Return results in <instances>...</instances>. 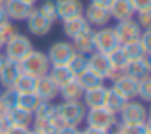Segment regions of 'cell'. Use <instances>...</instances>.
Returning a JSON list of instances; mask_svg holds the SVG:
<instances>
[{"label":"cell","instance_id":"6da1fadb","mask_svg":"<svg viewBox=\"0 0 151 134\" xmlns=\"http://www.w3.org/2000/svg\"><path fill=\"white\" fill-rule=\"evenodd\" d=\"M86 110L81 100H63L59 105H55V118L59 126L70 124V126H78L85 121Z\"/></svg>","mask_w":151,"mask_h":134},{"label":"cell","instance_id":"7a4b0ae2","mask_svg":"<svg viewBox=\"0 0 151 134\" xmlns=\"http://www.w3.org/2000/svg\"><path fill=\"white\" fill-rule=\"evenodd\" d=\"M20 68H21V73L31 74L34 78H41V76L49 74L50 63H49V58H47V55L44 52L33 49L20 62Z\"/></svg>","mask_w":151,"mask_h":134},{"label":"cell","instance_id":"3957f363","mask_svg":"<svg viewBox=\"0 0 151 134\" xmlns=\"http://www.w3.org/2000/svg\"><path fill=\"white\" fill-rule=\"evenodd\" d=\"M85 121H86V126L98 128V129H102V131H112V129H115V126L119 124L117 115L109 111L106 107L88 108V110H86Z\"/></svg>","mask_w":151,"mask_h":134},{"label":"cell","instance_id":"277c9868","mask_svg":"<svg viewBox=\"0 0 151 134\" xmlns=\"http://www.w3.org/2000/svg\"><path fill=\"white\" fill-rule=\"evenodd\" d=\"M33 50V42L28 36L24 34H15L12 39H8L4 45V55L7 57V60H12V62H18L20 63L28 53Z\"/></svg>","mask_w":151,"mask_h":134},{"label":"cell","instance_id":"5b68a950","mask_svg":"<svg viewBox=\"0 0 151 134\" xmlns=\"http://www.w3.org/2000/svg\"><path fill=\"white\" fill-rule=\"evenodd\" d=\"M93 42H94V52L101 53H111L117 47H120L117 34L114 28H98V31H93Z\"/></svg>","mask_w":151,"mask_h":134},{"label":"cell","instance_id":"8992f818","mask_svg":"<svg viewBox=\"0 0 151 134\" xmlns=\"http://www.w3.org/2000/svg\"><path fill=\"white\" fill-rule=\"evenodd\" d=\"M120 123H146L148 121V108L140 100H127L122 110L119 111Z\"/></svg>","mask_w":151,"mask_h":134},{"label":"cell","instance_id":"52a82bcc","mask_svg":"<svg viewBox=\"0 0 151 134\" xmlns=\"http://www.w3.org/2000/svg\"><path fill=\"white\" fill-rule=\"evenodd\" d=\"M54 23L50 18H47L44 13H41L39 8H33V11L29 13V16L26 18V24H28V31H29L33 36L42 37L47 36L52 29Z\"/></svg>","mask_w":151,"mask_h":134},{"label":"cell","instance_id":"ba28073f","mask_svg":"<svg viewBox=\"0 0 151 134\" xmlns=\"http://www.w3.org/2000/svg\"><path fill=\"white\" fill-rule=\"evenodd\" d=\"M75 53L72 42H65V40H59V42H54L49 47V52L46 53L47 58H49L50 66L55 65H67V62L70 60V57Z\"/></svg>","mask_w":151,"mask_h":134},{"label":"cell","instance_id":"9c48e42d","mask_svg":"<svg viewBox=\"0 0 151 134\" xmlns=\"http://www.w3.org/2000/svg\"><path fill=\"white\" fill-rule=\"evenodd\" d=\"M114 29H115V34H117L119 40H120V45L122 44H127V42H132V40L140 39L141 31H143L133 18L117 21V24L114 26Z\"/></svg>","mask_w":151,"mask_h":134},{"label":"cell","instance_id":"30bf717a","mask_svg":"<svg viewBox=\"0 0 151 134\" xmlns=\"http://www.w3.org/2000/svg\"><path fill=\"white\" fill-rule=\"evenodd\" d=\"M138 81H140V79H137V78H133V76H130V74L125 73V74H122L119 79L112 81L111 87L114 89V91H117L119 94H120L122 97H125L127 100H132V99L137 97Z\"/></svg>","mask_w":151,"mask_h":134},{"label":"cell","instance_id":"8fae6325","mask_svg":"<svg viewBox=\"0 0 151 134\" xmlns=\"http://www.w3.org/2000/svg\"><path fill=\"white\" fill-rule=\"evenodd\" d=\"M5 13H7L8 20L12 21H26L29 13L33 11L34 5L28 4L24 0H7L5 4Z\"/></svg>","mask_w":151,"mask_h":134},{"label":"cell","instance_id":"7c38bea8","mask_svg":"<svg viewBox=\"0 0 151 134\" xmlns=\"http://www.w3.org/2000/svg\"><path fill=\"white\" fill-rule=\"evenodd\" d=\"M59 86L54 82V79L50 78L49 74L41 76L37 78V84H36V91L34 94L39 97V100L44 102H54L57 97H59Z\"/></svg>","mask_w":151,"mask_h":134},{"label":"cell","instance_id":"4fadbf2b","mask_svg":"<svg viewBox=\"0 0 151 134\" xmlns=\"http://www.w3.org/2000/svg\"><path fill=\"white\" fill-rule=\"evenodd\" d=\"M88 68L91 69L93 73L102 78L106 81L111 73V62H109V57L106 53H101V52H93L88 55Z\"/></svg>","mask_w":151,"mask_h":134},{"label":"cell","instance_id":"5bb4252c","mask_svg":"<svg viewBox=\"0 0 151 134\" xmlns=\"http://www.w3.org/2000/svg\"><path fill=\"white\" fill-rule=\"evenodd\" d=\"M85 13L81 0H57V20H68Z\"/></svg>","mask_w":151,"mask_h":134},{"label":"cell","instance_id":"9a60e30c","mask_svg":"<svg viewBox=\"0 0 151 134\" xmlns=\"http://www.w3.org/2000/svg\"><path fill=\"white\" fill-rule=\"evenodd\" d=\"M83 16L86 18L89 26H96V28L107 26L109 21L112 20L107 8H101V7H96V5H91V4L86 8V13H83Z\"/></svg>","mask_w":151,"mask_h":134},{"label":"cell","instance_id":"2e32d148","mask_svg":"<svg viewBox=\"0 0 151 134\" xmlns=\"http://www.w3.org/2000/svg\"><path fill=\"white\" fill-rule=\"evenodd\" d=\"M62 26H63V33H65V36L68 37V39H75L80 34H83V33L91 29V26L88 24V21H86V18L83 16V15L68 18V20H63Z\"/></svg>","mask_w":151,"mask_h":134},{"label":"cell","instance_id":"e0dca14e","mask_svg":"<svg viewBox=\"0 0 151 134\" xmlns=\"http://www.w3.org/2000/svg\"><path fill=\"white\" fill-rule=\"evenodd\" d=\"M111 18H114L115 21H122V20H130L135 16V8L132 5L130 0H112L111 7L107 8Z\"/></svg>","mask_w":151,"mask_h":134},{"label":"cell","instance_id":"ac0fdd59","mask_svg":"<svg viewBox=\"0 0 151 134\" xmlns=\"http://www.w3.org/2000/svg\"><path fill=\"white\" fill-rule=\"evenodd\" d=\"M21 68L18 62H12V60H7L5 65L0 68V86L2 89H10L13 87L17 78L20 76Z\"/></svg>","mask_w":151,"mask_h":134},{"label":"cell","instance_id":"d6986e66","mask_svg":"<svg viewBox=\"0 0 151 134\" xmlns=\"http://www.w3.org/2000/svg\"><path fill=\"white\" fill-rule=\"evenodd\" d=\"M106 92H107V87H106L104 84H102V86H98V87L86 89V91L83 92L81 102L85 104L86 108H99V107H104Z\"/></svg>","mask_w":151,"mask_h":134},{"label":"cell","instance_id":"ffe728a7","mask_svg":"<svg viewBox=\"0 0 151 134\" xmlns=\"http://www.w3.org/2000/svg\"><path fill=\"white\" fill-rule=\"evenodd\" d=\"M151 73V63H150V57H143L138 60H132L127 66V74L133 76L137 79H143L148 78Z\"/></svg>","mask_w":151,"mask_h":134},{"label":"cell","instance_id":"44dd1931","mask_svg":"<svg viewBox=\"0 0 151 134\" xmlns=\"http://www.w3.org/2000/svg\"><path fill=\"white\" fill-rule=\"evenodd\" d=\"M72 45L75 52L83 53V55H89L94 52V42H93V29L86 31V33L80 34L78 37L72 39Z\"/></svg>","mask_w":151,"mask_h":134},{"label":"cell","instance_id":"7402d4cb","mask_svg":"<svg viewBox=\"0 0 151 134\" xmlns=\"http://www.w3.org/2000/svg\"><path fill=\"white\" fill-rule=\"evenodd\" d=\"M49 76L54 79V82H55L59 87H62L63 84H67V82H70V81H73V79H75V74L70 71L67 65H55V66H50Z\"/></svg>","mask_w":151,"mask_h":134},{"label":"cell","instance_id":"603a6c76","mask_svg":"<svg viewBox=\"0 0 151 134\" xmlns=\"http://www.w3.org/2000/svg\"><path fill=\"white\" fill-rule=\"evenodd\" d=\"M83 92H85V89L78 84L76 78L73 79V81L63 84L62 87L59 89V95L63 99V100H81Z\"/></svg>","mask_w":151,"mask_h":134},{"label":"cell","instance_id":"cb8c5ba5","mask_svg":"<svg viewBox=\"0 0 151 134\" xmlns=\"http://www.w3.org/2000/svg\"><path fill=\"white\" fill-rule=\"evenodd\" d=\"M127 99L122 97L117 91H114L112 87H107V92H106V100H104V107L107 108L109 111L119 115V111L122 110V107L125 105Z\"/></svg>","mask_w":151,"mask_h":134},{"label":"cell","instance_id":"d4e9b609","mask_svg":"<svg viewBox=\"0 0 151 134\" xmlns=\"http://www.w3.org/2000/svg\"><path fill=\"white\" fill-rule=\"evenodd\" d=\"M8 118H10L12 124H18V126H26V128H31L34 121V116H33V111H28V110H23V108H13V110L7 111Z\"/></svg>","mask_w":151,"mask_h":134},{"label":"cell","instance_id":"484cf974","mask_svg":"<svg viewBox=\"0 0 151 134\" xmlns=\"http://www.w3.org/2000/svg\"><path fill=\"white\" fill-rule=\"evenodd\" d=\"M76 81H78V84L81 86L83 89H91V87H98V86H102L104 84V79L99 78L96 73H93L89 68L83 69L80 74H76Z\"/></svg>","mask_w":151,"mask_h":134},{"label":"cell","instance_id":"4316f807","mask_svg":"<svg viewBox=\"0 0 151 134\" xmlns=\"http://www.w3.org/2000/svg\"><path fill=\"white\" fill-rule=\"evenodd\" d=\"M36 84H37V78L26 73H20V76L17 78L13 84V89L18 94H26V92H34L36 91Z\"/></svg>","mask_w":151,"mask_h":134},{"label":"cell","instance_id":"83f0119b","mask_svg":"<svg viewBox=\"0 0 151 134\" xmlns=\"http://www.w3.org/2000/svg\"><path fill=\"white\" fill-rule=\"evenodd\" d=\"M122 50L125 52V55L128 57V60H138V58H143V57H150V53L146 52V49L143 47V44L140 42V39L137 40H132V42L127 44H122Z\"/></svg>","mask_w":151,"mask_h":134},{"label":"cell","instance_id":"f1b7e54d","mask_svg":"<svg viewBox=\"0 0 151 134\" xmlns=\"http://www.w3.org/2000/svg\"><path fill=\"white\" fill-rule=\"evenodd\" d=\"M34 121H46V120H54L55 118V105L52 102H44L41 100L37 107L33 111Z\"/></svg>","mask_w":151,"mask_h":134},{"label":"cell","instance_id":"f546056e","mask_svg":"<svg viewBox=\"0 0 151 134\" xmlns=\"http://www.w3.org/2000/svg\"><path fill=\"white\" fill-rule=\"evenodd\" d=\"M115 129L120 134H148L151 133L150 123H119Z\"/></svg>","mask_w":151,"mask_h":134},{"label":"cell","instance_id":"4dcf8cb0","mask_svg":"<svg viewBox=\"0 0 151 134\" xmlns=\"http://www.w3.org/2000/svg\"><path fill=\"white\" fill-rule=\"evenodd\" d=\"M67 66H68V69L75 74V78H76V74H80L83 69L88 68V55H83V53L75 52L72 57H70L68 62H67Z\"/></svg>","mask_w":151,"mask_h":134},{"label":"cell","instance_id":"1f68e13d","mask_svg":"<svg viewBox=\"0 0 151 134\" xmlns=\"http://www.w3.org/2000/svg\"><path fill=\"white\" fill-rule=\"evenodd\" d=\"M109 57V62H111L112 68H117V69H125L127 71V66L130 63L128 57L125 55V52L122 50V47H117L115 50H112L111 53H107Z\"/></svg>","mask_w":151,"mask_h":134},{"label":"cell","instance_id":"d6a6232c","mask_svg":"<svg viewBox=\"0 0 151 134\" xmlns=\"http://www.w3.org/2000/svg\"><path fill=\"white\" fill-rule=\"evenodd\" d=\"M17 102H18V92L13 87L2 89V92H0V104L4 107L5 113L13 110V108H17Z\"/></svg>","mask_w":151,"mask_h":134},{"label":"cell","instance_id":"836d02e7","mask_svg":"<svg viewBox=\"0 0 151 134\" xmlns=\"http://www.w3.org/2000/svg\"><path fill=\"white\" fill-rule=\"evenodd\" d=\"M39 97H37L34 92H26V94H18V102H17V107L18 108H23V110L28 111H34V108L37 107L39 104Z\"/></svg>","mask_w":151,"mask_h":134},{"label":"cell","instance_id":"e575fe53","mask_svg":"<svg viewBox=\"0 0 151 134\" xmlns=\"http://www.w3.org/2000/svg\"><path fill=\"white\" fill-rule=\"evenodd\" d=\"M33 129H36L39 134H57L59 124L55 120H46V121H33Z\"/></svg>","mask_w":151,"mask_h":134},{"label":"cell","instance_id":"d590c367","mask_svg":"<svg viewBox=\"0 0 151 134\" xmlns=\"http://www.w3.org/2000/svg\"><path fill=\"white\" fill-rule=\"evenodd\" d=\"M137 97H140L141 102H150L151 100V78H150V76L138 81Z\"/></svg>","mask_w":151,"mask_h":134},{"label":"cell","instance_id":"8d00e7d4","mask_svg":"<svg viewBox=\"0 0 151 134\" xmlns=\"http://www.w3.org/2000/svg\"><path fill=\"white\" fill-rule=\"evenodd\" d=\"M18 33H20V31H18V28L12 23V20H7L5 23L0 24V37H2L5 42H7L8 39H12V37Z\"/></svg>","mask_w":151,"mask_h":134},{"label":"cell","instance_id":"74e56055","mask_svg":"<svg viewBox=\"0 0 151 134\" xmlns=\"http://www.w3.org/2000/svg\"><path fill=\"white\" fill-rule=\"evenodd\" d=\"M41 13H44L47 18H50L52 21L57 20V0H44L42 5L39 7Z\"/></svg>","mask_w":151,"mask_h":134},{"label":"cell","instance_id":"f35d334b","mask_svg":"<svg viewBox=\"0 0 151 134\" xmlns=\"http://www.w3.org/2000/svg\"><path fill=\"white\" fill-rule=\"evenodd\" d=\"M137 23L141 29H151V10H143V11H137Z\"/></svg>","mask_w":151,"mask_h":134},{"label":"cell","instance_id":"ab89813d","mask_svg":"<svg viewBox=\"0 0 151 134\" xmlns=\"http://www.w3.org/2000/svg\"><path fill=\"white\" fill-rule=\"evenodd\" d=\"M133 5L135 11H143V10H151V0H130Z\"/></svg>","mask_w":151,"mask_h":134},{"label":"cell","instance_id":"60d3db41","mask_svg":"<svg viewBox=\"0 0 151 134\" xmlns=\"http://www.w3.org/2000/svg\"><path fill=\"white\" fill-rule=\"evenodd\" d=\"M150 37H151V29H143L140 36V42L143 44V47L146 49L148 53H151V45H150Z\"/></svg>","mask_w":151,"mask_h":134},{"label":"cell","instance_id":"b9f144b4","mask_svg":"<svg viewBox=\"0 0 151 134\" xmlns=\"http://www.w3.org/2000/svg\"><path fill=\"white\" fill-rule=\"evenodd\" d=\"M29 128L26 126H18V124H12L7 131H4V134H28Z\"/></svg>","mask_w":151,"mask_h":134},{"label":"cell","instance_id":"7bdbcfd3","mask_svg":"<svg viewBox=\"0 0 151 134\" xmlns=\"http://www.w3.org/2000/svg\"><path fill=\"white\" fill-rule=\"evenodd\" d=\"M76 133H78V126H70V124H63L57 131V134H76Z\"/></svg>","mask_w":151,"mask_h":134},{"label":"cell","instance_id":"ee69618b","mask_svg":"<svg viewBox=\"0 0 151 134\" xmlns=\"http://www.w3.org/2000/svg\"><path fill=\"white\" fill-rule=\"evenodd\" d=\"M112 4V0H91V5H96V7L101 8H109Z\"/></svg>","mask_w":151,"mask_h":134},{"label":"cell","instance_id":"f6af8a7d","mask_svg":"<svg viewBox=\"0 0 151 134\" xmlns=\"http://www.w3.org/2000/svg\"><path fill=\"white\" fill-rule=\"evenodd\" d=\"M83 131H85V134H109V131H102V129H98V128H89V126H86V129Z\"/></svg>","mask_w":151,"mask_h":134},{"label":"cell","instance_id":"bcb514c9","mask_svg":"<svg viewBox=\"0 0 151 134\" xmlns=\"http://www.w3.org/2000/svg\"><path fill=\"white\" fill-rule=\"evenodd\" d=\"M7 20H8V16H7V13H5V8H4V7H0V24L5 23Z\"/></svg>","mask_w":151,"mask_h":134},{"label":"cell","instance_id":"7dc6e473","mask_svg":"<svg viewBox=\"0 0 151 134\" xmlns=\"http://www.w3.org/2000/svg\"><path fill=\"white\" fill-rule=\"evenodd\" d=\"M5 62H7V57H5L4 53H0V68L5 65Z\"/></svg>","mask_w":151,"mask_h":134},{"label":"cell","instance_id":"c3c4849f","mask_svg":"<svg viewBox=\"0 0 151 134\" xmlns=\"http://www.w3.org/2000/svg\"><path fill=\"white\" fill-rule=\"evenodd\" d=\"M4 45H5V40L2 39V37H0V52H2V50H4Z\"/></svg>","mask_w":151,"mask_h":134},{"label":"cell","instance_id":"681fc988","mask_svg":"<svg viewBox=\"0 0 151 134\" xmlns=\"http://www.w3.org/2000/svg\"><path fill=\"white\" fill-rule=\"evenodd\" d=\"M28 134H39V133H37L36 129H33V128H29V133H28Z\"/></svg>","mask_w":151,"mask_h":134},{"label":"cell","instance_id":"f907efd6","mask_svg":"<svg viewBox=\"0 0 151 134\" xmlns=\"http://www.w3.org/2000/svg\"><path fill=\"white\" fill-rule=\"evenodd\" d=\"M24 2H28V4H31V5H34L37 2V0H24Z\"/></svg>","mask_w":151,"mask_h":134},{"label":"cell","instance_id":"816d5d0a","mask_svg":"<svg viewBox=\"0 0 151 134\" xmlns=\"http://www.w3.org/2000/svg\"><path fill=\"white\" fill-rule=\"evenodd\" d=\"M4 113H5V110H4V107H2V104H0V116H2Z\"/></svg>","mask_w":151,"mask_h":134},{"label":"cell","instance_id":"f5cc1de1","mask_svg":"<svg viewBox=\"0 0 151 134\" xmlns=\"http://www.w3.org/2000/svg\"><path fill=\"white\" fill-rule=\"evenodd\" d=\"M109 134H120V133L117 129H112V131H109Z\"/></svg>","mask_w":151,"mask_h":134},{"label":"cell","instance_id":"db71d44e","mask_svg":"<svg viewBox=\"0 0 151 134\" xmlns=\"http://www.w3.org/2000/svg\"><path fill=\"white\" fill-rule=\"evenodd\" d=\"M5 4H7V0H0V7H5Z\"/></svg>","mask_w":151,"mask_h":134},{"label":"cell","instance_id":"11a10c76","mask_svg":"<svg viewBox=\"0 0 151 134\" xmlns=\"http://www.w3.org/2000/svg\"><path fill=\"white\" fill-rule=\"evenodd\" d=\"M76 134H85V131H80V129H78V133H76Z\"/></svg>","mask_w":151,"mask_h":134},{"label":"cell","instance_id":"9f6ffc18","mask_svg":"<svg viewBox=\"0 0 151 134\" xmlns=\"http://www.w3.org/2000/svg\"><path fill=\"white\" fill-rule=\"evenodd\" d=\"M0 92H2V86H0Z\"/></svg>","mask_w":151,"mask_h":134},{"label":"cell","instance_id":"6f0895ef","mask_svg":"<svg viewBox=\"0 0 151 134\" xmlns=\"http://www.w3.org/2000/svg\"><path fill=\"white\" fill-rule=\"evenodd\" d=\"M0 134H4V133H0Z\"/></svg>","mask_w":151,"mask_h":134},{"label":"cell","instance_id":"680465c9","mask_svg":"<svg viewBox=\"0 0 151 134\" xmlns=\"http://www.w3.org/2000/svg\"><path fill=\"white\" fill-rule=\"evenodd\" d=\"M148 134H151V133H148Z\"/></svg>","mask_w":151,"mask_h":134}]
</instances>
